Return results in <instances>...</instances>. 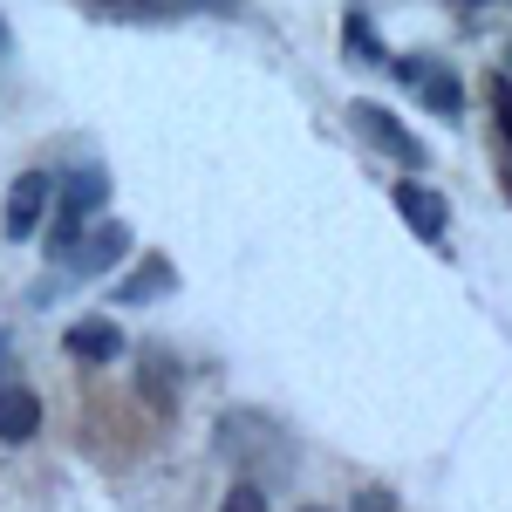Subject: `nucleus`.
<instances>
[{"label": "nucleus", "instance_id": "obj_1", "mask_svg": "<svg viewBox=\"0 0 512 512\" xmlns=\"http://www.w3.org/2000/svg\"><path fill=\"white\" fill-rule=\"evenodd\" d=\"M123 253H130V226H123V219H96V226H82V233L55 253V267L69 280H96V274H110Z\"/></svg>", "mask_w": 512, "mask_h": 512}, {"label": "nucleus", "instance_id": "obj_2", "mask_svg": "<svg viewBox=\"0 0 512 512\" xmlns=\"http://www.w3.org/2000/svg\"><path fill=\"white\" fill-rule=\"evenodd\" d=\"M103 198H110V171H96V164L62 171V212H55V239H48V253H62V246L82 233V219H89Z\"/></svg>", "mask_w": 512, "mask_h": 512}, {"label": "nucleus", "instance_id": "obj_3", "mask_svg": "<svg viewBox=\"0 0 512 512\" xmlns=\"http://www.w3.org/2000/svg\"><path fill=\"white\" fill-rule=\"evenodd\" d=\"M390 69L431 103L437 117H458V110H465V89H458V76H451L444 62H431V55H403V62H390Z\"/></svg>", "mask_w": 512, "mask_h": 512}, {"label": "nucleus", "instance_id": "obj_4", "mask_svg": "<svg viewBox=\"0 0 512 512\" xmlns=\"http://www.w3.org/2000/svg\"><path fill=\"white\" fill-rule=\"evenodd\" d=\"M349 117H355V130H362L376 151H390L396 164H410V171L424 164V144H417V137H410V130H403V123L383 110V103H369V96H362V103H349Z\"/></svg>", "mask_w": 512, "mask_h": 512}, {"label": "nucleus", "instance_id": "obj_5", "mask_svg": "<svg viewBox=\"0 0 512 512\" xmlns=\"http://www.w3.org/2000/svg\"><path fill=\"white\" fill-rule=\"evenodd\" d=\"M41 205H48V171H21L7 185V239H35Z\"/></svg>", "mask_w": 512, "mask_h": 512}, {"label": "nucleus", "instance_id": "obj_6", "mask_svg": "<svg viewBox=\"0 0 512 512\" xmlns=\"http://www.w3.org/2000/svg\"><path fill=\"white\" fill-rule=\"evenodd\" d=\"M390 198H396V212L410 219V233H417V239H444V219H451V205H444V198H437L431 185L403 178V185H396Z\"/></svg>", "mask_w": 512, "mask_h": 512}, {"label": "nucleus", "instance_id": "obj_7", "mask_svg": "<svg viewBox=\"0 0 512 512\" xmlns=\"http://www.w3.org/2000/svg\"><path fill=\"white\" fill-rule=\"evenodd\" d=\"M69 355L76 362H110V355H123V328L110 315H82L69 328Z\"/></svg>", "mask_w": 512, "mask_h": 512}, {"label": "nucleus", "instance_id": "obj_8", "mask_svg": "<svg viewBox=\"0 0 512 512\" xmlns=\"http://www.w3.org/2000/svg\"><path fill=\"white\" fill-rule=\"evenodd\" d=\"M35 431H41L35 390H0V444H28Z\"/></svg>", "mask_w": 512, "mask_h": 512}, {"label": "nucleus", "instance_id": "obj_9", "mask_svg": "<svg viewBox=\"0 0 512 512\" xmlns=\"http://www.w3.org/2000/svg\"><path fill=\"white\" fill-rule=\"evenodd\" d=\"M171 280H178V274H171V260H164V253H151V260H144V267L117 287V301H158Z\"/></svg>", "mask_w": 512, "mask_h": 512}, {"label": "nucleus", "instance_id": "obj_10", "mask_svg": "<svg viewBox=\"0 0 512 512\" xmlns=\"http://www.w3.org/2000/svg\"><path fill=\"white\" fill-rule=\"evenodd\" d=\"M342 41H349L355 62H383V41H376V28H369V14H362V7L342 21Z\"/></svg>", "mask_w": 512, "mask_h": 512}, {"label": "nucleus", "instance_id": "obj_11", "mask_svg": "<svg viewBox=\"0 0 512 512\" xmlns=\"http://www.w3.org/2000/svg\"><path fill=\"white\" fill-rule=\"evenodd\" d=\"M219 512H267V492H260V485H233Z\"/></svg>", "mask_w": 512, "mask_h": 512}, {"label": "nucleus", "instance_id": "obj_12", "mask_svg": "<svg viewBox=\"0 0 512 512\" xmlns=\"http://www.w3.org/2000/svg\"><path fill=\"white\" fill-rule=\"evenodd\" d=\"M492 103H499V123H506V144H512V82H492Z\"/></svg>", "mask_w": 512, "mask_h": 512}, {"label": "nucleus", "instance_id": "obj_13", "mask_svg": "<svg viewBox=\"0 0 512 512\" xmlns=\"http://www.w3.org/2000/svg\"><path fill=\"white\" fill-rule=\"evenodd\" d=\"M355 512H396V506L383 499V492H362V499H355Z\"/></svg>", "mask_w": 512, "mask_h": 512}, {"label": "nucleus", "instance_id": "obj_14", "mask_svg": "<svg viewBox=\"0 0 512 512\" xmlns=\"http://www.w3.org/2000/svg\"><path fill=\"white\" fill-rule=\"evenodd\" d=\"M7 41H14V35H7V21H0V55H7Z\"/></svg>", "mask_w": 512, "mask_h": 512}, {"label": "nucleus", "instance_id": "obj_15", "mask_svg": "<svg viewBox=\"0 0 512 512\" xmlns=\"http://www.w3.org/2000/svg\"><path fill=\"white\" fill-rule=\"evenodd\" d=\"M0 369H7V335H0Z\"/></svg>", "mask_w": 512, "mask_h": 512}]
</instances>
